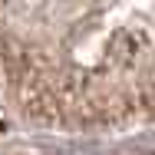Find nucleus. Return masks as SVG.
Instances as JSON below:
<instances>
[]
</instances>
